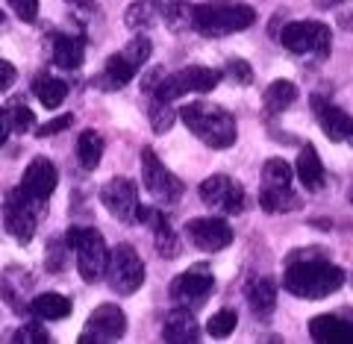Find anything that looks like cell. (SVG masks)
<instances>
[{"instance_id":"cell-1","label":"cell","mask_w":353,"mask_h":344,"mask_svg":"<svg viewBox=\"0 0 353 344\" xmlns=\"http://www.w3.org/2000/svg\"><path fill=\"white\" fill-rule=\"evenodd\" d=\"M345 285V271L324 259H297L292 256L283 274V288L303 301H321Z\"/></svg>"},{"instance_id":"cell-2","label":"cell","mask_w":353,"mask_h":344,"mask_svg":"<svg viewBox=\"0 0 353 344\" xmlns=\"http://www.w3.org/2000/svg\"><path fill=\"white\" fill-rule=\"evenodd\" d=\"M183 124L189 127L197 139L215 150H227L236 144V118L224 106L209 103V101H192L180 109Z\"/></svg>"},{"instance_id":"cell-3","label":"cell","mask_w":353,"mask_h":344,"mask_svg":"<svg viewBox=\"0 0 353 344\" xmlns=\"http://www.w3.org/2000/svg\"><path fill=\"white\" fill-rule=\"evenodd\" d=\"M253 21H256V12L248 3H201L194 6L192 30L206 39H221L253 27Z\"/></svg>"},{"instance_id":"cell-4","label":"cell","mask_w":353,"mask_h":344,"mask_svg":"<svg viewBox=\"0 0 353 344\" xmlns=\"http://www.w3.org/2000/svg\"><path fill=\"white\" fill-rule=\"evenodd\" d=\"M65 239H68V244L77 253V271H80V276L85 283H97L106 274V262H109L103 236L92 227H71Z\"/></svg>"},{"instance_id":"cell-5","label":"cell","mask_w":353,"mask_h":344,"mask_svg":"<svg viewBox=\"0 0 353 344\" xmlns=\"http://www.w3.org/2000/svg\"><path fill=\"white\" fill-rule=\"evenodd\" d=\"M106 283L121 297L136 294L141 288V283H145V262H141L132 244H118V247L109 250Z\"/></svg>"},{"instance_id":"cell-6","label":"cell","mask_w":353,"mask_h":344,"mask_svg":"<svg viewBox=\"0 0 353 344\" xmlns=\"http://www.w3.org/2000/svg\"><path fill=\"white\" fill-rule=\"evenodd\" d=\"M221 71L215 68H206V65H189V68L176 71V74H165L159 85L153 88V97H159V101H176V97L189 94V92H212V88L221 83Z\"/></svg>"},{"instance_id":"cell-7","label":"cell","mask_w":353,"mask_h":344,"mask_svg":"<svg viewBox=\"0 0 353 344\" xmlns=\"http://www.w3.org/2000/svg\"><path fill=\"white\" fill-rule=\"evenodd\" d=\"M280 44L301 57H327L330 44H333V32L321 21H292L280 32Z\"/></svg>"},{"instance_id":"cell-8","label":"cell","mask_w":353,"mask_h":344,"mask_svg":"<svg viewBox=\"0 0 353 344\" xmlns=\"http://www.w3.org/2000/svg\"><path fill=\"white\" fill-rule=\"evenodd\" d=\"M141 183H145L148 194H150L159 206H174V203H180V197H183V192H185L183 180L165 168L153 148L141 150Z\"/></svg>"},{"instance_id":"cell-9","label":"cell","mask_w":353,"mask_h":344,"mask_svg":"<svg viewBox=\"0 0 353 344\" xmlns=\"http://www.w3.org/2000/svg\"><path fill=\"white\" fill-rule=\"evenodd\" d=\"M39 201H32V197L24 192V188H15V192H9L6 197V230L9 236L21 244H30L32 236H36V227H39Z\"/></svg>"},{"instance_id":"cell-10","label":"cell","mask_w":353,"mask_h":344,"mask_svg":"<svg viewBox=\"0 0 353 344\" xmlns=\"http://www.w3.org/2000/svg\"><path fill=\"white\" fill-rule=\"evenodd\" d=\"M201 201L209 206V209H221L227 215H239L245 212V188L241 183H236L233 176L227 174H212L206 176L201 183Z\"/></svg>"},{"instance_id":"cell-11","label":"cell","mask_w":353,"mask_h":344,"mask_svg":"<svg viewBox=\"0 0 353 344\" xmlns=\"http://www.w3.org/2000/svg\"><path fill=\"white\" fill-rule=\"evenodd\" d=\"M127 332V315L124 309L115 306V303H103L97 306L92 315L85 321V330L80 332V341L83 344H92V341H118L124 338Z\"/></svg>"},{"instance_id":"cell-12","label":"cell","mask_w":353,"mask_h":344,"mask_svg":"<svg viewBox=\"0 0 353 344\" xmlns=\"http://www.w3.org/2000/svg\"><path fill=\"white\" fill-rule=\"evenodd\" d=\"M215 288V276L206 265H192L171 283V301L176 306H201Z\"/></svg>"},{"instance_id":"cell-13","label":"cell","mask_w":353,"mask_h":344,"mask_svg":"<svg viewBox=\"0 0 353 344\" xmlns=\"http://www.w3.org/2000/svg\"><path fill=\"white\" fill-rule=\"evenodd\" d=\"M101 203L109 209L112 218L130 224V221H136V212H139V185L130 176H112L101 188Z\"/></svg>"},{"instance_id":"cell-14","label":"cell","mask_w":353,"mask_h":344,"mask_svg":"<svg viewBox=\"0 0 353 344\" xmlns=\"http://www.w3.org/2000/svg\"><path fill=\"white\" fill-rule=\"evenodd\" d=\"M185 236H189V241L197 250L218 253V250L230 247L233 230H230V224L221 218H192L189 224H185Z\"/></svg>"},{"instance_id":"cell-15","label":"cell","mask_w":353,"mask_h":344,"mask_svg":"<svg viewBox=\"0 0 353 344\" xmlns=\"http://www.w3.org/2000/svg\"><path fill=\"white\" fill-rule=\"evenodd\" d=\"M57 183H59L57 165H53L50 159H44V156L32 159L27 165L24 176H21V188H24L32 201H39V203H44L53 192H57Z\"/></svg>"},{"instance_id":"cell-16","label":"cell","mask_w":353,"mask_h":344,"mask_svg":"<svg viewBox=\"0 0 353 344\" xmlns=\"http://www.w3.org/2000/svg\"><path fill=\"white\" fill-rule=\"evenodd\" d=\"M312 109H315V118H318V127L324 130V136L330 141H347L350 132H353V118L339 109L336 103H330L327 97L315 94L312 97Z\"/></svg>"},{"instance_id":"cell-17","label":"cell","mask_w":353,"mask_h":344,"mask_svg":"<svg viewBox=\"0 0 353 344\" xmlns=\"http://www.w3.org/2000/svg\"><path fill=\"white\" fill-rule=\"evenodd\" d=\"M309 336L318 344H350L353 341V324L339 315H318L309 321Z\"/></svg>"},{"instance_id":"cell-18","label":"cell","mask_w":353,"mask_h":344,"mask_svg":"<svg viewBox=\"0 0 353 344\" xmlns=\"http://www.w3.org/2000/svg\"><path fill=\"white\" fill-rule=\"evenodd\" d=\"M197 338H201V330H197V321L189 312V306H176L162 324V341L189 344V341H197Z\"/></svg>"},{"instance_id":"cell-19","label":"cell","mask_w":353,"mask_h":344,"mask_svg":"<svg viewBox=\"0 0 353 344\" xmlns=\"http://www.w3.org/2000/svg\"><path fill=\"white\" fill-rule=\"evenodd\" d=\"M294 174H297V180L303 183L306 192H321V188H324V183H327L324 162H321V156H318V150L312 148V144H306V148L301 150Z\"/></svg>"},{"instance_id":"cell-20","label":"cell","mask_w":353,"mask_h":344,"mask_svg":"<svg viewBox=\"0 0 353 344\" xmlns=\"http://www.w3.org/2000/svg\"><path fill=\"white\" fill-rule=\"evenodd\" d=\"M248 303H250V312L268 321L274 315V309H277V283L271 280V276H262V280H253L248 285Z\"/></svg>"},{"instance_id":"cell-21","label":"cell","mask_w":353,"mask_h":344,"mask_svg":"<svg viewBox=\"0 0 353 344\" xmlns=\"http://www.w3.org/2000/svg\"><path fill=\"white\" fill-rule=\"evenodd\" d=\"M85 59V44L80 36H53V62L65 71H77Z\"/></svg>"},{"instance_id":"cell-22","label":"cell","mask_w":353,"mask_h":344,"mask_svg":"<svg viewBox=\"0 0 353 344\" xmlns=\"http://www.w3.org/2000/svg\"><path fill=\"white\" fill-rule=\"evenodd\" d=\"M30 312L41 318V321H62L71 315V301L65 294H57V292H44V294H36L30 303Z\"/></svg>"},{"instance_id":"cell-23","label":"cell","mask_w":353,"mask_h":344,"mask_svg":"<svg viewBox=\"0 0 353 344\" xmlns=\"http://www.w3.org/2000/svg\"><path fill=\"white\" fill-rule=\"evenodd\" d=\"M294 101H297V85L292 80H274L262 94V103L268 115H283Z\"/></svg>"},{"instance_id":"cell-24","label":"cell","mask_w":353,"mask_h":344,"mask_svg":"<svg viewBox=\"0 0 353 344\" xmlns=\"http://www.w3.org/2000/svg\"><path fill=\"white\" fill-rule=\"evenodd\" d=\"M136 74H139V65L132 62L124 50L112 53V57L106 59V65H103V85L106 88H121V85H127Z\"/></svg>"},{"instance_id":"cell-25","label":"cell","mask_w":353,"mask_h":344,"mask_svg":"<svg viewBox=\"0 0 353 344\" xmlns=\"http://www.w3.org/2000/svg\"><path fill=\"white\" fill-rule=\"evenodd\" d=\"M157 6H159V18L165 21L168 30H174V32L192 30L194 6H189L185 0H157Z\"/></svg>"},{"instance_id":"cell-26","label":"cell","mask_w":353,"mask_h":344,"mask_svg":"<svg viewBox=\"0 0 353 344\" xmlns=\"http://www.w3.org/2000/svg\"><path fill=\"white\" fill-rule=\"evenodd\" d=\"M259 206L265 212H294L301 206V197H297L292 188H271V185H262L259 192Z\"/></svg>"},{"instance_id":"cell-27","label":"cell","mask_w":353,"mask_h":344,"mask_svg":"<svg viewBox=\"0 0 353 344\" xmlns=\"http://www.w3.org/2000/svg\"><path fill=\"white\" fill-rule=\"evenodd\" d=\"M101 156H103V139L101 132L94 130H83L80 139H77V159L85 171H94L101 165Z\"/></svg>"},{"instance_id":"cell-28","label":"cell","mask_w":353,"mask_h":344,"mask_svg":"<svg viewBox=\"0 0 353 344\" xmlns=\"http://www.w3.org/2000/svg\"><path fill=\"white\" fill-rule=\"evenodd\" d=\"M32 92H36L39 103L44 109H59L65 103V97H68V85L57 77H39L36 83H32Z\"/></svg>"},{"instance_id":"cell-29","label":"cell","mask_w":353,"mask_h":344,"mask_svg":"<svg viewBox=\"0 0 353 344\" xmlns=\"http://www.w3.org/2000/svg\"><path fill=\"white\" fill-rule=\"evenodd\" d=\"M157 21H162V18H159V6L153 3V0H136V3L127 9V15H124V24L130 30H136V32L150 30Z\"/></svg>"},{"instance_id":"cell-30","label":"cell","mask_w":353,"mask_h":344,"mask_svg":"<svg viewBox=\"0 0 353 344\" xmlns=\"http://www.w3.org/2000/svg\"><path fill=\"white\" fill-rule=\"evenodd\" d=\"M292 176H294V171L289 168V162H283V159H268L262 168V183L271 188H292Z\"/></svg>"},{"instance_id":"cell-31","label":"cell","mask_w":353,"mask_h":344,"mask_svg":"<svg viewBox=\"0 0 353 344\" xmlns=\"http://www.w3.org/2000/svg\"><path fill=\"white\" fill-rule=\"evenodd\" d=\"M174 121H176V112H174L171 101H159V97H153V103H150V127H153V132H168L174 127Z\"/></svg>"},{"instance_id":"cell-32","label":"cell","mask_w":353,"mask_h":344,"mask_svg":"<svg viewBox=\"0 0 353 344\" xmlns=\"http://www.w3.org/2000/svg\"><path fill=\"white\" fill-rule=\"evenodd\" d=\"M236 324H239V315L233 312V309H221V312H215L206 321V332L212 338H227L230 332L236 330Z\"/></svg>"},{"instance_id":"cell-33","label":"cell","mask_w":353,"mask_h":344,"mask_svg":"<svg viewBox=\"0 0 353 344\" xmlns=\"http://www.w3.org/2000/svg\"><path fill=\"white\" fill-rule=\"evenodd\" d=\"M6 112H9V124H12V132H30L32 127H36V115H32L24 103H12Z\"/></svg>"},{"instance_id":"cell-34","label":"cell","mask_w":353,"mask_h":344,"mask_svg":"<svg viewBox=\"0 0 353 344\" xmlns=\"http://www.w3.org/2000/svg\"><path fill=\"white\" fill-rule=\"evenodd\" d=\"M224 77H230L236 85H250L253 83V68L245 62V59H227V65H224Z\"/></svg>"},{"instance_id":"cell-35","label":"cell","mask_w":353,"mask_h":344,"mask_svg":"<svg viewBox=\"0 0 353 344\" xmlns=\"http://www.w3.org/2000/svg\"><path fill=\"white\" fill-rule=\"evenodd\" d=\"M124 53L132 59L141 68L148 59H150V53H153V44H150V39L148 36H136V39H130L127 41V48H124Z\"/></svg>"},{"instance_id":"cell-36","label":"cell","mask_w":353,"mask_h":344,"mask_svg":"<svg viewBox=\"0 0 353 344\" xmlns=\"http://www.w3.org/2000/svg\"><path fill=\"white\" fill-rule=\"evenodd\" d=\"M68 239L65 241H50V247H48V259H44V265H48V271L50 274H57L65 268V253H68Z\"/></svg>"},{"instance_id":"cell-37","label":"cell","mask_w":353,"mask_h":344,"mask_svg":"<svg viewBox=\"0 0 353 344\" xmlns=\"http://www.w3.org/2000/svg\"><path fill=\"white\" fill-rule=\"evenodd\" d=\"M12 341H39V344H48L50 341V332L39 327V324H24L21 330L12 332Z\"/></svg>"},{"instance_id":"cell-38","label":"cell","mask_w":353,"mask_h":344,"mask_svg":"<svg viewBox=\"0 0 353 344\" xmlns=\"http://www.w3.org/2000/svg\"><path fill=\"white\" fill-rule=\"evenodd\" d=\"M9 6H12V12L24 21V24H32L39 15V0H9Z\"/></svg>"},{"instance_id":"cell-39","label":"cell","mask_w":353,"mask_h":344,"mask_svg":"<svg viewBox=\"0 0 353 344\" xmlns=\"http://www.w3.org/2000/svg\"><path fill=\"white\" fill-rule=\"evenodd\" d=\"M71 124H74V115H59V118H53V121H48V124H41V127H36V136H39V139L57 136V132H62V130H68Z\"/></svg>"},{"instance_id":"cell-40","label":"cell","mask_w":353,"mask_h":344,"mask_svg":"<svg viewBox=\"0 0 353 344\" xmlns=\"http://www.w3.org/2000/svg\"><path fill=\"white\" fill-rule=\"evenodd\" d=\"M15 80H18L15 65H12V62H6V59H0V92H6V88L12 85Z\"/></svg>"},{"instance_id":"cell-41","label":"cell","mask_w":353,"mask_h":344,"mask_svg":"<svg viewBox=\"0 0 353 344\" xmlns=\"http://www.w3.org/2000/svg\"><path fill=\"white\" fill-rule=\"evenodd\" d=\"M9 132H12V124H9V112H6V109H0V144L9 139Z\"/></svg>"},{"instance_id":"cell-42","label":"cell","mask_w":353,"mask_h":344,"mask_svg":"<svg viewBox=\"0 0 353 344\" xmlns=\"http://www.w3.org/2000/svg\"><path fill=\"white\" fill-rule=\"evenodd\" d=\"M68 3L71 6H80V9H88V12H94V9H97L94 0H68Z\"/></svg>"},{"instance_id":"cell-43","label":"cell","mask_w":353,"mask_h":344,"mask_svg":"<svg viewBox=\"0 0 353 344\" xmlns=\"http://www.w3.org/2000/svg\"><path fill=\"white\" fill-rule=\"evenodd\" d=\"M336 3H341V0H318V6H336Z\"/></svg>"},{"instance_id":"cell-44","label":"cell","mask_w":353,"mask_h":344,"mask_svg":"<svg viewBox=\"0 0 353 344\" xmlns=\"http://www.w3.org/2000/svg\"><path fill=\"white\" fill-rule=\"evenodd\" d=\"M347 197H350V203H353V185H350V194Z\"/></svg>"},{"instance_id":"cell-45","label":"cell","mask_w":353,"mask_h":344,"mask_svg":"<svg viewBox=\"0 0 353 344\" xmlns=\"http://www.w3.org/2000/svg\"><path fill=\"white\" fill-rule=\"evenodd\" d=\"M347 141H353V132H350V139H347Z\"/></svg>"}]
</instances>
